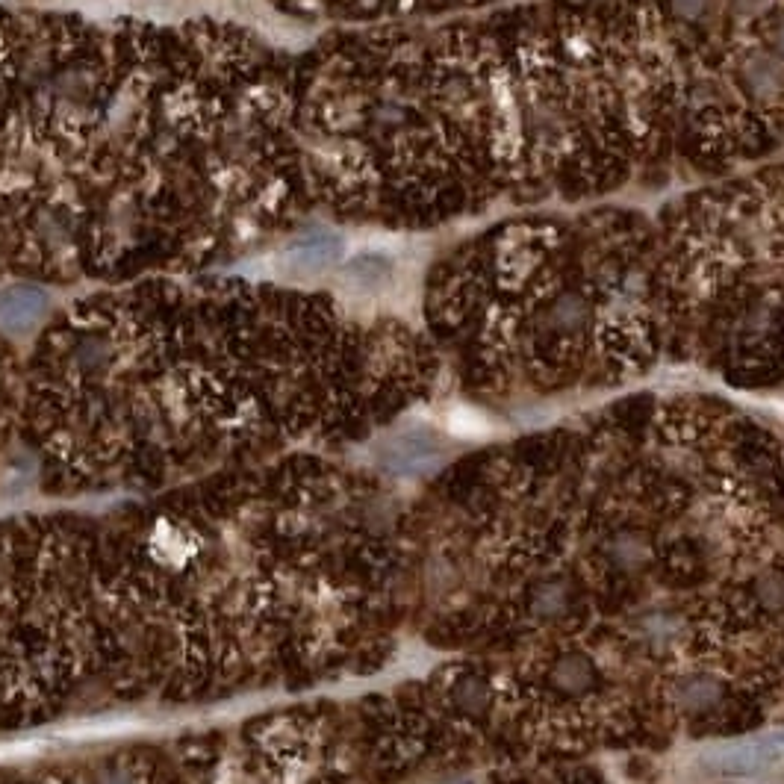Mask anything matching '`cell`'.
Segmentation results:
<instances>
[{
	"label": "cell",
	"instance_id": "cell-2",
	"mask_svg": "<svg viewBox=\"0 0 784 784\" xmlns=\"http://www.w3.org/2000/svg\"><path fill=\"white\" fill-rule=\"evenodd\" d=\"M345 254V242L336 233H310L292 239L275 260V269L283 280H310L334 269Z\"/></svg>",
	"mask_w": 784,
	"mask_h": 784
},
{
	"label": "cell",
	"instance_id": "cell-1",
	"mask_svg": "<svg viewBox=\"0 0 784 784\" xmlns=\"http://www.w3.org/2000/svg\"><path fill=\"white\" fill-rule=\"evenodd\" d=\"M699 761L705 770H711L717 776H728V779L755 776L784 761V728L764 731V734H755L746 740H726V743L708 746L699 755Z\"/></svg>",
	"mask_w": 784,
	"mask_h": 784
},
{
	"label": "cell",
	"instance_id": "cell-3",
	"mask_svg": "<svg viewBox=\"0 0 784 784\" xmlns=\"http://www.w3.org/2000/svg\"><path fill=\"white\" fill-rule=\"evenodd\" d=\"M51 295L39 283H12L0 289V328L3 331H27L42 322Z\"/></svg>",
	"mask_w": 784,
	"mask_h": 784
}]
</instances>
